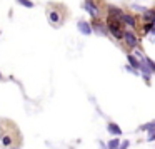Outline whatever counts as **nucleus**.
Here are the masks:
<instances>
[{"label":"nucleus","instance_id":"obj_19","mask_svg":"<svg viewBox=\"0 0 155 149\" xmlns=\"http://www.w3.org/2000/svg\"><path fill=\"white\" fill-rule=\"evenodd\" d=\"M152 34H155V22H153V27H152Z\"/></svg>","mask_w":155,"mask_h":149},{"label":"nucleus","instance_id":"obj_2","mask_svg":"<svg viewBox=\"0 0 155 149\" xmlns=\"http://www.w3.org/2000/svg\"><path fill=\"white\" fill-rule=\"evenodd\" d=\"M124 39H125V42H127V45H128V47H132V49H137L138 45H140V42H138L137 37H135L134 32H125Z\"/></svg>","mask_w":155,"mask_h":149},{"label":"nucleus","instance_id":"obj_16","mask_svg":"<svg viewBox=\"0 0 155 149\" xmlns=\"http://www.w3.org/2000/svg\"><path fill=\"white\" fill-rule=\"evenodd\" d=\"M147 141H155V131L148 132V139H147Z\"/></svg>","mask_w":155,"mask_h":149},{"label":"nucleus","instance_id":"obj_14","mask_svg":"<svg viewBox=\"0 0 155 149\" xmlns=\"http://www.w3.org/2000/svg\"><path fill=\"white\" fill-rule=\"evenodd\" d=\"M145 62H147V65H148V67H150L152 71L155 72V62L152 61V59H148V57H145Z\"/></svg>","mask_w":155,"mask_h":149},{"label":"nucleus","instance_id":"obj_13","mask_svg":"<svg viewBox=\"0 0 155 149\" xmlns=\"http://www.w3.org/2000/svg\"><path fill=\"white\" fill-rule=\"evenodd\" d=\"M20 5H24L25 9H34V2H30V0H17Z\"/></svg>","mask_w":155,"mask_h":149},{"label":"nucleus","instance_id":"obj_9","mask_svg":"<svg viewBox=\"0 0 155 149\" xmlns=\"http://www.w3.org/2000/svg\"><path fill=\"white\" fill-rule=\"evenodd\" d=\"M143 19L147 22H150V24H153V22H155V10H147L143 14Z\"/></svg>","mask_w":155,"mask_h":149},{"label":"nucleus","instance_id":"obj_7","mask_svg":"<svg viewBox=\"0 0 155 149\" xmlns=\"http://www.w3.org/2000/svg\"><path fill=\"white\" fill-rule=\"evenodd\" d=\"M92 29H94V32L95 34H100V35H107V29L104 27V25L102 24H98L97 20L94 22V24H92Z\"/></svg>","mask_w":155,"mask_h":149},{"label":"nucleus","instance_id":"obj_10","mask_svg":"<svg viewBox=\"0 0 155 149\" xmlns=\"http://www.w3.org/2000/svg\"><path fill=\"white\" fill-rule=\"evenodd\" d=\"M120 139H110V141H108V144H107V147L108 149H118L120 147Z\"/></svg>","mask_w":155,"mask_h":149},{"label":"nucleus","instance_id":"obj_11","mask_svg":"<svg viewBox=\"0 0 155 149\" xmlns=\"http://www.w3.org/2000/svg\"><path fill=\"white\" fill-rule=\"evenodd\" d=\"M140 131H147V132H150V131H155V121H152V122H147V124L140 126Z\"/></svg>","mask_w":155,"mask_h":149},{"label":"nucleus","instance_id":"obj_4","mask_svg":"<svg viewBox=\"0 0 155 149\" xmlns=\"http://www.w3.org/2000/svg\"><path fill=\"white\" fill-rule=\"evenodd\" d=\"M77 29L80 30V34H84V35H90L92 32H94L92 25L88 24V22H85V20H78L77 22Z\"/></svg>","mask_w":155,"mask_h":149},{"label":"nucleus","instance_id":"obj_3","mask_svg":"<svg viewBox=\"0 0 155 149\" xmlns=\"http://www.w3.org/2000/svg\"><path fill=\"white\" fill-rule=\"evenodd\" d=\"M82 7H84V10H87L92 17H97V15H98V5H95L92 0H85Z\"/></svg>","mask_w":155,"mask_h":149},{"label":"nucleus","instance_id":"obj_6","mask_svg":"<svg viewBox=\"0 0 155 149\" xmlns=\"http://www.w3.org/2000/svg\"><path fill=\"white\" fill-rule=\"evenodd\" d=\"M127 59H128V62H130V65L135 69V71H138L140 72V61H137V55H134V54H128L127 55Z\"/></svg>","mask_w":155,"mask_h":149},{"label":"nucleus","instance_id":"obj_5","mask_svg":"<svg viewBox=\"0 0 155 149\" xmlns=\"http://www.w3.org/2000/svg\"><path fill=\"white\" fill-rule=\"evenodd\" d=\"M107 131L110 132L112 136H115V137H120V136H122V129L118 127V124H115V122H108V124H107Z\"/></svg>","mask_w":155,"mask_h":149},{"label":"nucleus","instance_id":"obj_17","mask_svg":"<svg viewBox=\"0 0 155 149\" xmlns=\"http://www.w3.org/2000/svg\"><path fill=\"white\" fill-rule=\"evenodd\" d=\"M134 9H135V10H138V12H143V14H145V12H147V9L140 7V5H134Z\"/></svg>","mask_w":155,"mask_h":149},{"label":"nucleus","instance_id":"obj_8","mask_svg":"<svg viewBox=\"0 0 155 149\" xmlns=\"http://www.w3.org/2000/svg\"><path fill=\"white\" fill-rule=\"evenodd\" d=\"M120 22H125V24H128L130 27H135V25H137V22H135V19L132 17V15H128V14H124V15H122Z\"/></svg>","mask_w":155,"mask_h":149},{"label":"nucleus","instance_id":"obj_20","mask_svg":"<svg viewBox=\"0 0 155 149\" xmlns=\"http://www.w3.org/2000/svg\"><path fill=\"white\" fill-rule=\"evenodd\" d=\"M0 81H4V75H2V74H0Z\"/></svg>","mask_w":155,"mask_h":149},{"label":"nucleus","instance_id":"obj_15","mask_svg":"<svg viewBox=\"0 0 155 149\" xmlns=\"http://www.w3.org/2000/svg\"><path fill=\"white\" fill-rule=\"evenodd\" d=\"M128 146H130V141H128V139H125V141L120 144V147H118V149H128Z\"/></svg>","mask_w":155,"mask_h":149},{"label":"nucleus","instance_id":"obj_12","mask_svg":"<svg viewBox=\"0 0 155 149\" xmlns=\"http://www.w3.org/2000/svg\"><path fill=\"white\" fill-rule=\"evenodd\" d=\"M48 19H50L52 24H58V22H60V15H58L57 12H50V14H48Z\"/></svg>","mask_w":155,"mask_h":149},{"label":"nucleus","instance_id":"obj_18","mask_svg":"<svg viewBox=\"0 0 155 149\" xmlns=\"http://www.w3.org/2000/svg\"><path fill=\"white\" fill-rule=\"evenodd\" d=\"M100 147H102V149H108V147H107V146H105V144H104V142H100Z\"/></svg>","mask_w":155,"mask_h":149},{"label":"nucleus","instance_id":"obj_1","mask_svg":"<svg viewBox=\"0 0 155 149\" xmlns=\"http://www.w3.org/2000/svg\"><path fill=\"white\" fill-rule=\"evenodd\" d=\"M108 30H110L112 35L117 37V39H124V35H125V32L122 30L120 24H118V19L112 17V15L108 17Z\"/></svg>","mask_w":155,"mask_h":149}]
</instances>
